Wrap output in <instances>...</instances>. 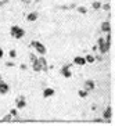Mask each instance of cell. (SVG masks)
I'll list each match as a JSON object with an SVG mask.
<instances>
[{"label": "cell", "mask_w": 115, "mask_h": 126, "mask_svg": "<svg viewBox=\"0 0 115 126\" xmlns=\"http://www.w3.org/2000/svg\"><path fill=\"white\" fill-rule=\"evenodd\" d=\"M0 82H1V75H0Z\"/></svg>", "instance_id": "484cf974"}, {"label": "cell", "mask_w": 115, "mask_h": 126, "mask_svg": "<svg viewBox=\"0 0 115 126\" xmlns=\"http://www.w3.org/2000/svg\"><path fill=\"white\" fill-rule=\"evenodd\" d=\"M11 118H13L11 114H7V115L3 118V122H10V121H11Z\"/></svg>", "instance_id": "d6986e66"}, {"label": "cell", "mask_w": 115, "mask_h": 126, "mask_svg": "<svg viewBox=\"0 0 115 126\" xmlns=\"http://www.w3.org/2000/svg\"><path fill=\"white\" fill-rule=\"evenodd\" d=\"M103 121H104V119H101V118H96V119H94V122H103Z\"/></svg>", "instance_id": "d4e9b609"}, {"label": "cell", "mask_w": 115, "mask_h": 126, "mask_svg": "<svg viewBox=\"0 0 115 126\" xmlns=\"http://www.w3.org/2000/svg\"><path fill=\"white\" fill-rule=\"evenodd\" d=\"M101 31L105 32V33H107V32H111V24L108 22V21H104V22L101 24Z\"/></svg>", "instance_id": "4fadbf2b"}, {"label": "cell", "mask_w": 115, "mask_h": 126, "mask_svg": "<svg viewBox=\"0 0 115 126\" xmlns=\"http://www.w3.org/2000/svg\"><path fill=\"white\" fill-rule=\"evenodd\" d=\"M92 7L94 8V10H99V8H101V3L99 1V0H96V1L92 4Z\"/></svg>", "instance_id": "2e32d148"}, {"label": "cell", "mask_w": 115, "mask_h": 126, "mask_svg": "<svg viewBox=\"0 0 115 126\" xmlns=\"http://www.w3.org/2000/svg\"><path fill=\"white\" fill-rule=\"evenodd\" d=\"M110 47H111V40H105L104 37H100L97 40V50L101 53V54H105V53L110 51Z\"/></svg>", "instance_id": "6da1fadb"}, {"label": "cell", "mask_w": 115, "mask_h": 126, "mask_svg": "<svg viewBox=\"0 0 115 126\" xmlns=\"http://www.w3.org/2000/svg\"><path fill=\"white\" fill-rule=\"evenodd\" d=\"M10 35H11L14 39H22L24 35H25V31L18 25H13L10 28Z\"/></svg>", "instance_id": "7a4b0ae2"}, {"label": "cell", "mask_w": 115, "mask_h": 126, "mask_svg": "<svg viewBox=\"0 0 115 126\" xmlns=\"http://www.w3.org/2000/svg\"><path fill=\"white\" fill-rule=\"evenodd\" d=\"M8 54H10V57H11V58H15V57H17V51H15L14 48H13V50H10V53H8Z\"/></svg>", "instance_id": "44dd1931"}, {"label": "cell", "mask_w": 115, "mask_h": 126, "mask_svg": "<svg viewBox=\"0 0 115 126\" xmlns=\"http://www.w3.org/2000/svg\"><path fill=\"white\" fill-rule=\"evenodd\" d=\"M96 89V83L93 80H86L85 85H83V90H86V92H93V90Z\"/></svg>", "instance_id": "277c9868"}, {"label": "cell", "mask_w": 115, "mask_h": 126, "mask_svg": "<svg viewBox=\"0 0 115 126\" xmlns=\"http://www.w3.org/2000/svg\"><path fill=\"white\" fill-rule=\"evenodd\" d=\"M78 94H79V97H82V98H83V97H87V92H86V90H79L78 92Z\"/></svg>", "instance_id": "ac0fdd59"}, {"label": "cell", "mask_w": 115, "mask_h": 126, "mask_svg": "<svg viewBox=\"0 0 115 126\" xmlns=\"http://www.w3.org/2000/svg\"><path fill=\"white\" fill-rule=\"evenodd\" d=\"M37 18H39V14H37L36 11H32V13H29V14L26 15V21H29V22H33V21H36Z\"/></svg>", "instance_id": "8fae6325"}, {"label": "cell", "mask_w": 115, "mask_h": 126, "mask_svg": "<svg viewBox=\"0 0 115 126\" xmlns=\"http://www.w3.org/2000/svg\"><path fill=\"white\" fill-rule=\"evenodd\" d=\"M37 60H39V64H40V69L43 71V72H46L47 71V61H46V58L43 56H40V57H37Z\"/></svg>", "instance_id": "ba28073f"}, {"label": "cell", "mask_w": 115, "mask_h": 126, "mask_svg": "<svg viewBox=\"0 0 115 126\" xmlns=\"http://www.w3.org/2000/svg\"><path fill=\"white\" fill-rule=\"evenodd\" d=\"M32 68H33V71H35V72H40V64H39V60H35V61H33V63H32Z\"/></svg>", "instance_id": "5bb4252c"}, {"label": "cell", "mask_w": 115, "mask_h": 126, "mask_svg": "<svg viewBox=\"0 0 115 126\" xmlns=\"http://www.w3.org/2000/svg\"><path fill=\"white\" fill-rule=\"evenodd\" d=\"M99 1H100V0H99Z\"/></svg>", "instance_id": "4316f807"}, {"label": "cell", "mask_w": 115, "mask_h": 126, "mask_svg": "<svg viewBox=\"0 0 115 126\" xmlns=\"http://www.w3.org/2000/svg\"><path fill=\"white\" fill-rule=\"evenodd\" d=\"M10 114H11V116H18V110L17 108H13L11 111H10Z\"/></svg>", "instance_id": "ffe728a7"}, {"label": "cell", "mask_w": 115, "mask_h": 126, "mask_svg": "<svg viewBox=\"0 0 115 126\" xmlns=\"http://www.w3.org/2000/svg\"><path fill=\"white\" fill-rule=\"evenodd\" d=\"M78 13H79V14H86V13H87V8L83 7V6H79V7H78Z\"/></svg>", "instance_id": "e0dca14e"}, {"label": "cell", "mask_w": 115, "mask_h": 126, "mask_svg": "<svg viewBox=\"0 0 115 126\" xmlns=\"http://www.w3.org/2000/svg\"><path fill=\"white\" fill-rule=\"evenodd\" d=\"M54 89H51V87H46L45 90H43V97L45 98H49V97H53L54 96Z\"/></svg>", "instance_id": "30bf717a"}, {"label": "cell", "mask_w": 115, "mask_h": 126, "mask_svg": "<svg viewBox=\"0 0 115 126\" xmlns=\"http://www.w3.org/2000/svg\"><path fill=\"white\" fill-rule=\"evenodd\" d=\"M21 1H22L24 4H31L32 3V0H21Z\"/></svg>", "instance_id": "603a6c76"}, {"label": "cell", "mask_w": 115, "mask_h": 126, "mask_svg": "<svg viewBox=\"0 0 115 126\" xmlns=\"http://www.w3.org/2000/svg\"><path fill=\"white\" fill-rule=\"evenodd\" d=\"M101 8H104L105 11H108V10L111 8V6H110V4H101Z\"/></svg>", "instance_id": "7402d4cb"}, {"label": "cell", "mask_w": 115, "mask_h": 126, "mask_svg": "<svg viewBox=\"0 0 115 126\" xmlns=\"http://www.w3.org/2000/svg\"><path fill=\"white\" fill-rule=\"evenodd\" d=\"M85 60H86V64H93L94 61H96L94 56H92V54H87V56L85 57Z\"/></svg>", "instance_id": "9a60e30c"}, {"label": "cell", "mask_w": 115, "mask_h": 126, "mask_svg": "<svg viewBox=\"0 0 115 126\" xmlns=\"http://www.w3.org/2000/svg\"><path fill=\"white\" fill-rule=\"evenodd\" d=\"M31 47H33L35 50H36L40 56H45L46 54V46L43 45V43H40V42H37V40H33V42H31Z\"/></svg>", "instance_id": "3957f363"}, {"label": "cell", "mask_w": 115, "mask_h": 126, "mask_svg": "<svg viewBox=\"0 0 115 126\" xmlns=\"http://www.w3.org/2000/svg\"><path fill=\"white\" fill-rule=\"evenodd\" d=\"M4 56V51H3V48H0V58H3Z\"/></svg>", "instance_id": "cb8c5ba5"}, {"label": "cell", "mask_w": 115, "mask_h": 126, "mask_svg": "<svg viewBox=\"0 0 115 126\" xmlns=\"http://www.w3.org/2000/svg\"><path fill=\"white\" fill-rule=\"evenodd\" d=\"M10 92V86L6 83V82H0V94H7Z\"/></svg>", "instance_id": "9c48e42d"}, {"label": "cell", "mask_w": 115, "mask_h": 126, "mask_svg": "<svg viewBox=\"0 0 115 126\" xmlns=\"http://www.w3.org/2000/svg\"><path fill=\"white\" fill-rule=\"evenodd\" d=\"M15 103H17V110H22V108L26 107V100H25L24 96H19Z\"/></svg>", "instance_id": "5b68a950"}, {"label": "cell", "mask_w": 115, "mask_h": 126, "mask_svg": "<svg viewBox=\"0 0 115 126\" xmlns=\"http://www.w3.org/2000/svg\"><path fill=\"white\" fill-rule=\"evenodd\" d=\"M74 64H76V65H85V64H86V60H85V57L76 56V57L74 58Z\"/></svg>", "instance_id": "7c38bea8"}, {"label": "cell", "mask_w": 115, "mask_h": 126, "mask_svg": "<svg viewBox=\"0 0 115 126\" xmlns=\"http://www.w3.org/2000/svg\"><path fill=\"white\" fill-rule=\"evenodd\" d=\"M111 118H112V108L108 107V108H105L104 112H103V119L104 121H110Z\"/></svg>", "instance_id": "52a82bcc"}, {"label": "cell", "mask_w": 115, "mask_h": 126, "mask_svg": "<svg viewBox=\"0 0 115 126\" xmlns=\"http://www.w3.org/2000/svg\"><path fill=\"white\" fill-rule=\"evenodd\" d=\"M61 75L67 79H69L71 76H72V71L69 69V65H65V67L61 68Z\"/></svg>", "instance_id": "8992f818"}]
</instances>
